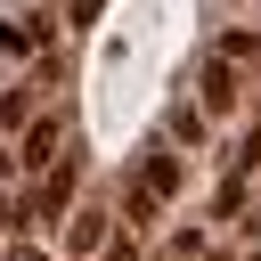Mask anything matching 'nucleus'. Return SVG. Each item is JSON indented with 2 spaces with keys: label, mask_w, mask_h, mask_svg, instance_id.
<instances>
[{
  "label": "nucleus",
  "mask_w": 261,
  "mask_h": 261,
  "mask_svg": "<svg viewBox=\"0 0 261 261\" xmlns=\"http://www.w3.org/2000/svg\"><path fill=\"white\" fill-rule=\"evenodd\" d=\"M8 163H16V155H8V147H0V179H8Z\"/></svg>",
  "instance_id": "obj_6"
},
{
  "label": "nucleus",
  "mask_w": 261,
  "mask_h": 261,
  "mask_svg": "<svg viewBox=\"0 0 261 261\" xmlns=\"http://www.w3.org/2000/svg\"><path fill=\"white\" fill-rule=\"evenodd\" d=\"M65 245H73V253H98V245H106V212H82V220H73V237H65Z\"/></svg>",
  "instance_id": "obj_3"
},
{
  "label": "nucleus",
  "mask_w": 261,
  "mask_h": 261,
  "mask_svg": "<svg viewBox=\"0 0 261 261\" xmlns=\"http://www.w3.org/2000/svg\"><path fill=\"white\" fill-rule=\"evenodd\" d=\"M253 261H261V253H253Z\"/></svg>",
  "instance_id": "obj_7"
},
{
  "label": "nucleus",
  "mask_w": 261,
  "mask_h": 261,
  "mask_svg": "<svg viewBox=\"0 0 261 261\" xmlns=\"http://www.w3.org/2000/svg\"><path fill=\"white\" fill-rule=\"evenodd\" d=\"M0 237H16V204H0Z\"/></svg>",
  "instance_id": "obj_5"
},
{
  "label": "nucleus",
  "mask_w": 261,
  "mask_h": 261,
  "mask_svg": "<svg viewBox=\"0 0 261 261\" xmlns=\"http://www.w3.org/2000/svg\"><path fill=\"white\" fill-rule=\"evenodd\" d=\"M49 155H57V122H33V130H24V155H16V163H33V171H41Z\"/></svg>",
  "instance_id": "obj_2"
},
{
  "label": "nucleus",
  "mask_w": 261,
  "mask_h": 261,
  "mask_svg": "<svg viewBox=\"0 0 261 261\" xmlns=\"http://www.w3.org/2000/svg\"><path fill=\"white\" fill-rule=\"evenodd\" d=\"M33 41H41L33 24H0V49H33Z\"/></svg>",
  "instance_id": "obj_4"
},
{
  "label": "nucleus",
  "mask_w": 261,
  "mask_h": 261,
  "mask_svg": "<svg viewBox=\"0 0 261 261\" xmlns=\"http://www.w3.org/2000/svg\"><path fill=\"white\" fill-rule=\"evenodd\" d=\"M204 106L220 114V106H237V73L220 65V57H204Z\"/></svg>",
  "instance_id": "obj_1"
}]
</instances>
